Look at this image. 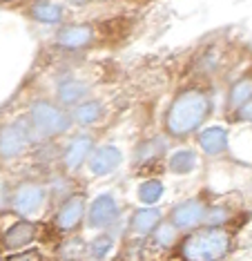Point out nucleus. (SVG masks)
<instances>
[{
	"instance_id": "nucleus-25",
	"label": "nucleus",
	"mask_w": 252,
	"mask_h": 261,
	"mask_svg": "<svg viewBox=\"0 0 252 261\" xmlns=\"http://www.w3.org/2000/svg\"><path fill=\"white\" fill-rule=\"evenodd\" d=\"M237 114L241 121H252V98H248L243 105H239L237 108Z\"/></svg>"
},
{
	"instance_id": "nucleus-18",
	"label": "nucleus",
	"mask_w": 252,
	"mask_h": 261,
	"mask_svg": "<svg viewBox=\"0 0 252 261\" xmlns=\"http://www.w3.org/2000/svg\"><path fill=\"white\" fill-rule=\"evenodd\" d=\"M248 98H252V76H243L232 85L230 94H228V108L237 110L239 105H243Z\"/></svg>"
},
{
	"instance_id": "nucleus-23",
	"label": "nucleus",
	"mask_w": 252,
	"mask_h": 261,
	"mask_svg": "<svg viewBox=\"0 0 252 261\" xmlns=\"http://www.w3.org/2000/svg\"><path fill=\"white\" fill-rule=\"evenodd\" d=\"M110 248H112V237L110 234L96 237V239L92 241V246H89V254H92L94 259H100L110 252Z\"/></svg>"
},
{
	"instance_id": "nucleus-12",
	"label": "nucleus",
	"mask_w": 252,
	"mask_h": 261,
	"mask_svg": "<svg viewBox=\"0 0 252 261\" xmlns=\"http://www.w3.org/2000/svg\"><path fill=\"white\" fill-rule=\"evenodd\" d=\"M36 239V225L32 221H18L5 232L3 243L7 250H20Z\"/></svg>"
},
{
	"instance_id": "nucleus-13",
	"label": "nucleus",
	"mask_w": 252,
	"mask_h": 261,
	"mask_svg": "<svg viewBox=\"0 0 252 261\" xmlns=\"http://www.w3.org/2000/svg\"><path fill=\"white\" fill-rule=\"evenodd\" d=\"M199 145H201L203 152L212 154V156H217V154H223L225 147H228V132H225L223 127H219V125L203 129L201 136H199Z\"/></svg>"
},
{
	"instance_id": "nucleus-5",
	"label": "nucleus",
	"mask_w": 252,
	"mask_h": 261,
	"mask_svg": "<svg viewBox=\"0 0 252 261\" xmlns=\"http://www.w3.org/2000/svg\"><path fill=\"white\" fill-rule=\"evenodd\" d=\"M206 212H208V205L203 203V201H199V199L183 201L181 205H177L170 212V223L177 230H190V228H194V225L203 223Z\"/></svg>"
},
{
	"instance_id": "nucleus-15",
	"label": "nucleus",
	"mask_w": 252,
	"mask_h": 261,
	"mask_svg": "<svg viewBox=\"0 0 252 261\" xmlns=\"http://www.w3.org/2000/svg\"><path fill=\"white\" fill-rule=\"evenodd\" d=\"M159 223H161V212L154 210V207H143V210L134 212V217H132V230L136 234L154 232Z\"/></svg>"
},
{
	"instance_id": "nucleus-24",
	"label": "nucleus",
	"mask_w": 252,
	"mask_h": 261,
	"mask_svg": "<svg viewBox=\"0 0 252 261\" xmlns=\"http://www.w3.org/2000/svg\"><path fill=\"white\" fill-rule=\"evenodd\" d=\"M159 228V232H157V239H159V246H172L174 239H177V228H174L172 223H167V225H157Z\"/></svg>"
},
{
	"instance_id": "nucleus-11",
	"label": "nucleus",
	"mask_w": 252,
	"mask_h": 261,
	"mask_svg": "<svg viewBox=\"0 0 252 261\" xmlns=\"http://www.w3.org/2000/svg\"><path fill=\"white\" fill-rule=\"evenodd\" d=\"M94 29L89 25H65L61 32L56 34V43L63 49H81L92 43Z\"/></svg>"
},
{
	"instance_id": "nucleus-26",
	"label": "nucleus",
	"mask_w": 252,
	"mask_h": 261,
	"mask_svg": "<svg viewBox=\"0 0 252 261\" xmlns=\"http://www.w3.org/2000/svg\"><path fill=\"white\" fill-rule=\"evenodd\" d=\"M0 3H9V0H0Z\"/></svg>"
},
{
	"instance_id": "nucleus-21",
	"label": "nucleus",
	"mask_w": 252,
	"mask_h": 261,
	"mask_svg": "<svg viewBox=\"0 0 252 261\" xmlns=\"http://www.w3.org/2000/svg\"><path fill=\"white\" fill-rule=\"evenodd\" d=\"M163 197V183L157 179H149L145 183H141L139 188V201L141 203H157V201Z\"/></svg>"
},
{
	"instance_id": "nucleus-20",
	"label": "nucleus",
	"mask_w": 252,
	"mask_h": 261,
	"mask_svg": "<svg viewBox=\"0 0 252 261\" xmlns=\"http://www.w3.org/2000/svg\"><path fill=\"white\" fill-rule=\"evenodd\" d=\"M163 150H165V143L159 139H152V141H145V143L139 145L136 150V163H147V161H157V159L163 156Z\"/></svg>"
},
{
	"instance_id": "nucleus-19",
	"label": "nucleus",
	"mask_w": 252,
	"mask_h": 261,
	"mask_svg": "<svg viewBox=\"0 0 252 261\" xmlns=\"http://www.w3.org/2000/svg\"><path fill=\"white\" fill-rule=\"evenodd\" d=\"M196 168V154L192 150H179L170 159V170L174 174H190Z\"/></svg>"
},
{
	"instance_id": "nucleus-2",
	"label": "nucleus",
	"mask_w": 252,
	"mask_h": 261,
	"mask_svg": "<svg viewBox=\"0 0 252 261\" xmlns=\"http://www.w3.org/2000/svg\"><path fill=\"white\" fill-rule=\"evenodd\" d=\"M232 237L230 232L221 228H208L196 230L194 234H190L181 246V254L185 259H223L230 252Z\"/></svg>"
},
{
	"instance_id": "nucleus-16",
	"label": "nucleus",
	"mask_w": 252,
	"mask_h": 261,
	"mask_svg": "<svg viewBox=\"0 0 252 261\" xmlns=\"http://www.w3.org/2000/svg\"><path fill=\"white\" fill-rule=\"evenodd\" d=\"M100 116H103V105L98 103V100H85V103H79L74 110V118L79 125H94L96 121H100Z\"/></svg>"
},
{
	"instance_id": "nucleus-9",
	"label": "nucleus",
	"mask_w": 252,
	"mask_h": 261,
	"mask_svg": "<svg viewBox=\"0 0 252 261\" xmlns=\"http://www.w3.org/2000/svg\"><path fill=\"white\" fill-rule=\"evenodd\" d=\"M85 215V197L83 194H74L61 205L56 212V228L58 230H76Z\"/></svg>"
},
{
	"instance_id": "nucleus-22",
	"label": "nucleus",
	"mask_w": 252,
	"mask_h": 261,
	"mask_svg": "<svg viewBox=\"0 0 252 261\" xmlns=\"http://www.w3.org/2000/svg\"><path fill=\"white\" fill-rule=\"evenodd\" d=\"M225 221H230V210L223 205H217V207H212V210L208 207L206 219H203V223L212 225V228H219V225H223Z\"/></svg>"
},
{
	"instance_id": "nucleus-1",
	"label": "nucleus",
	"mask_w": 252,
	"mask_h": 261,
	"mask_svg": "<svg viewBox=\"0 0 252 261\" xmlns=\"http://www.w3.org/2000/svg\"><path fill=\"white\" fill-rule=\"evenodd\" d=\"M210 114H212V98L201 90H185L167 108L165 132L174 139H183L199 129Z\"/></svg>"
},
{
	"instance_id": "nucleus-10",
	"label": "nucleus",
	"mask_w": 252,
	"mask_h": 261,
	"mask_svg": "<svg viewBox=\"0 0 252 261\" xmlns=\"http://www.w3.org/2000/svg\"><path fill=\"white\" fill-rule=\"evenodd\" d=\"M94 150V141L92 136L87 134H81V136H74V139L67 143V147H65L63 152V163L67 170H79L83 163L87 161L89 152Z\"/></svg>"
},
{
	"instance_id": "nucleus-14",
	"label": "nucleus",
	"mask_w": 252,
	"mask_h": 261,
	"mask_svg": "<svg viewBox=\"0 0 252 261\" xmlns=\"http://www.w3.org/2000/svg\"><path fill=\"white\" fill-rule=\"evenodd\" d=\"M87 96V85L83 81L67 79L58 85V100L63 105H79Z\"/></svg>"
},
{
	"instance_id": "nucleus-7",
	"label": "nucleus",
	"mask_w": 252,
	"mask_h": 261,
	"mask_svg": "<svg viewBox=\"0 0 252 261\" xmlns=\"http://www.w3.org/2000/svg\"><path fill=\"white\" fill-rule=\"evenodd\" d=\"M45 188L36 186V183H25L20 186L14 192V199H11V205L18 215L22 217H29V215H36V212L43 207L45 203Z\"/></svg>"
},
{
	"instance_id": "nucleus-3",
	"label": "nucleus",
	"mask_w": 252,
	"mask_h": 261,
	"mask_svg": "<svg viewBox=\"0 0 252 261\" xmlns=\"http://www.w3.org/2000/svg\"><path fill=\"white\" fill-rule=\"evenodd\" d=\"M29 123L40 136H58L69 129L71 116L49 100H36L29 108Z\"/></svg>"
},
{
	"instance_id": "nucleus-4",
	"label": "nucleus",
	"mask_w": 252,
	"mask_h": 261,
	"mask_svg": "<svg viewBox=\"0 0 252 261\" xmlns=\"http://www.w3.org/2000/svg\"><path fill=\"white\" fill-rule=\"evenodd\" d=\"M32 141V129L25 123H9L0 129V159H16L27 150Z\"/></svg>"
},
{
	"instance_id": "nucleus-17",
	"label": "nucleus",
	"mask_w": 252,
	"mask_h": 261,
	"mask_svg": "<svg viewBox=\"0 0 252 261\" xmlns=\"http://www.w3.org/2000/svg\"><path fill=\"white\" fill-rule=\"evenodd\" d=\"M32 16L36 20L40 22H61L63 18V9L58 7L56 3H52V0H36L32 5Z\"/></svg>"
},
{
	"instance_id": "nucleus-6",
	"label": "nucleus",
	"mask_w": 252,
	"mask_h": 261,
	"mask_svg": "<svg viewBox=\"0 0 252 261\" xmlns=\"http://www.w3.org/2000/svg\"><path fill=\"white\" fill-rule=\"evenodd\" d=\"M118 219V203L112 194H100L92 201L87 212L89 228H110Z\"/></svg>"
},
{
	"instance_id": "nucleus-8",
	"label": "nucleus",
	"mask_w": 252,
	"mask_h": 261,
	"mask_svg": "<svg viewBox=\"0 0 252 261\" xmlns=\"http://www.w3.org/2000/svg\"><path fill=\"white\" fill-rule=\"evenodd\" d=\"M121 161H123V154L116 145H100L89 152V170L96 176L112 174L121 165Z\"/></svg>"
}]
</instances>
